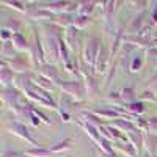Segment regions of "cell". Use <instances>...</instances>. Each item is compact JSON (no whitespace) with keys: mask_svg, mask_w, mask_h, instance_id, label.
<instances>
[{"mask_svg":"<svg viewBox=\"0 0 157 157\" xmlns=\"http://www.w3.org/2000/svg\"><path fill=\"white\" fill-rule=\"evenodd\" d=\"M104 66H105V52L102 50V54L99 55V69L104 71Z\"/></svg>","mask_w":157,"mask_h":157,"instance_id":"1","label":"cell"},{"mask_svg":"<svg viewBox=\"0 0 157 157\" xmlns=\"http://www.w3.org/2000/svg\"><path fill=\"white\" fill-rule=\"evenodd\" d=\"M29 154H38V155H47V151H30Z\"/></svg>","mask_w":157,"mask_h":157,"instance_id":"2","label":"cell"}]
</instances>
